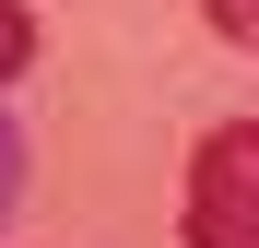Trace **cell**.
<instances>
[{
    "mask_svg": "<svg viewBox=\"0 0 259 248\" xmlns=\"http://www.w3.org/2000/svg\"><path fill=\"white\" fill-rule=\"evenodd\" d=\"M189 248H259V118H224L189 154Z\"/></svg>",
    "mask_w": 259,
    "mask_h": 248,
    "instance_id": "cell-1",
    "label": "cell"
},
{
    "mask_svg": "<svg viewBox=\"0 0 259 248\" xmlns=\"http://www.w3.org/2000/svg\"><path fill=\"white\" fill-rule=\"evenodd\" d=\"M24 59H35V12H24V0H0V83H12Z\"/></svg>",
    "mask_w": 259,
    "mask_h": 248,
    "instance_id": "cell-2",
    "label": "cell"
},
{
    "mask_svg": "<svg viewBox=\"0 0 259 248\" xmlns=\"http://www.w3.org/2000/svg\"><path fill=\"white\" fill-rule=\"evenodd\" d=\"M200 24L224 36V48H259V0H200Z\"/></svg>",
    "mask_w": 259,
    "mask_h": 248,
    "instance_id": "cell-3",
    "label": "cell"
},
{
    "mask_svg": "<svg viewBox=\"0 0 259 248\" xmlns=\"http://www.w3.org/2000/svg\"><path fill=\"white\" fill-rule=\"evenodd\" d=\"M12 201H24V130L0 118V225H12Z\"/></svg>",
    "mask_w": 259,
    "mask_h": 248,
    "instance_id": "cell-4",
    "label": "cell"
}]
</instances>
